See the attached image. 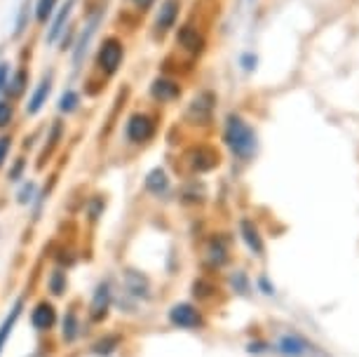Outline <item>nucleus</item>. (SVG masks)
<instances>
[{"instance_id":"10","label":"nucleus","mask_w":359,"mask_h":357,"mask_svg":"<svg viewBox=\"0 0 359 357\" xmlns=\"http://www.w3.org/2000/svg\"><path fill=\"white\" fill-rule=\"evenodd\" d=\"M181 94H184V87H181L179 80L167 76V73H160V76H155L151 83H148V97L158 106L176 104V101L181 99Z\"/></svg>"},{"instance_id":"6","label":"nucleus","mask_w":359,"mask_h":357,"mask_svg":"<svg viewBox=\"0 0 359 357\" xmlns=\"http://www.w3.org/2000/svg\"><path fill=\"white\" fill-rule=\"evenodd\" d=\"M78 3L80 0H62V3H59L57 12H54L52 19L47 22V31H45L47 47H57L59 38H62L66 29L73 24V15H76V10H78Z\"/></svg>"},{"instance_id":"36","label":"nucleus","mask_w":359,"mask_h":357,"mask_svg":"<svg viewBox=\"0 0 359 357\" xmlns=\"http://www.w3.org/2000/svg\"><path fill=\"white\" fill-rule=\"evenodd\" d=\"M104 207H106L104 198H99V195H97V198H94V200L90 202V217H92V219H97L99 214L104 212Z\"/></svg>"},{"instance_id":"22","label":"nucleus","mask_w":359,"mask_h":357,"mask_svg":"<svg viewBox=\"0 0 359 357\" xmlns=\"http://www.w3.org/2000/svg\"><path fill=\"white\" fill-rule=\"evenodd\" d=\"M31 22H33V0H24L15 15V31H12V38L19 40L22 36H26Z\"/></svg>"},{"instance_id":"9","label":"nucleus","mask_w":359,"mask_h":357,"mask_svg":"<svg viewBox=\"0 0 359 357\" xmlns=\"http://www.w3.org/2000/svg\"><path fill=\"white\" fill-rule=\"evenodd\" d=\"M216 94L212 90H202L191 99V104L186 106V123L191 125H209L214 120V111H216Z\"/></svg>"},{"instance_id":"2","label":"nucleus","mask_w":359,"mask_h":357,"mask_svg":"<svg viewBox=\"0 0 359 357\" xmlns=\"http://www.w3.org/2000/svg\"><path fill=\"white\" fill-rule=\"evenodd\" d=\"M223 144L242 163H249L256 156V151H259L256 130L240 113H228L226 120H223Z\"/></svg>"},{"instance_id":"34","label":"nucleus","mask_w":359,"mask_h":357,"mask_svg":"<svg viewBox=\"0 0 359 357\" xmlns=\"http://www.w3.org/2000/svg\"><path fill=\"white\" fill-rule=\"evenodd\" d=\"M240 66L245 73H254L256 66H259V57H256L254 52H245V55L240 57Z\"/></svg>"},{"instance_id":"24","label":"nucleus","mask_w":359,"mask_h":357,"mask_svg":"<svg viewBox=\"0 0 359 357\" xmlns=\"http://www.w3.org/2000/svg\"><path fill=\"white\" fill-rule=\"evenodd\" d=\"M207 261L214 268H221L228 261V247L221 238H212L207 245Z\"/></svg>"},{"instance_id":"20","label":"nucleus","mask_w":359,"mask_h":357,"mask_svg":"<svg viewBox=\"0 0 359 357\" xmlns=\"http://www.w3.org/2000/svg\"><path fill=\"white\" fill-rule=\"evenodd\" d=\"M146 191L155 195V198H162V195L169 193V174L162 170V167H155V170H151L146 174V181H144Z\"/></svg>"},{"instance_id":"1","label":"nucleus","mask_w":359,"mask_h":357,"mask_svg":"<svg viewBox=\"0 0 359 357\" xmlns=\"http://www.w3.org/2000/svg\"><path fill=\"white\" fill-rule=\"evenodd\" d=\"M104 19H106L104 0H94V3H90V10L85 12L83 24H78L76 40H73V47L69 50L71 71L73 73L83 71L87 57H90V52H92V47H94V40H97L101 26H104Z\"/></svg>"},{"instance_id":"12","label":"nucleus","mask_w":359,"mask_h":357,"mask_svg":"<svg viewBox=\"0 0 359 357\" xmlns=\"http://www.w3.org/2000/svg\"><path fill=\"white\" fill-rule=\"evenodd\" d=\"M169 322L176 329H198L202 325V315L191 303H176L169 311Z\"/></svg>"},{"instance_id":"7","label":"nucleus","mask_w":359,"mask_h":357,"mask_svg":"<svg viewBox=\"0 0 359 357\" xmlns=\"http://www.w3.org/2000/svg\"><path fill=\"white\" fill-rule=\"evenodd\" d=\"M52 90H54V71H45L38 83L29 90V94H26L24 116L36 118L38 113L47 106V101H50V97H52Z\"/></svg>"},{"instance_id":"26","label":"nucleus","mask_w":359,"mask_h":357,"mask_svg":"<svg viewBox=\"0 0 359 357\" xmlns=\"http://www.w3.org/2000/svg\"><path fill=\"white\" fill-rule=\"evenodd\" d=\"M17 118V104L5 97H0V132H5L8 127H12Z\"/></svg>"},{"instance_id":"18","label":"nucleus","mask_w":359,"mask_h":357,"mask_svg":"<svg viewBox=\"0 0 359 357\" xmlns=\"http://www.w3.org/2000/svg\"><path fill=\"white\" fill-rule=\"evenodd\" d=\"M240 235H242V240H245V245L249 247V252H254L256 257H261V254L266 252L263 238L252 219H240Z\"/></svg>"},{"instance_id":"16","label":"nucleus","mask_w":359,"mask_h":357,"mask_svg":"<svg viewBox=\"0 0 359 357\" xmlns=\"http://www.w3.org/2000/svg\"><path fill=\"white\" fill-rule=\"evenodd\" d=\"M111 303H113L111 285H108V282H101V285L97 287V292H94V299H92V306H90L92 320H104L108 308H111Z\"/></svg>"},{"instance_id":"13","label":"nucleus","mask_w":359,"mask_h":357,"mask_svg":"<svg viewBox=\"0 0 359 357\" xmlns=\"http://www.w3.org/2000/svg\"><path fill=\"white\" fill-rule=\"evenodd\" d=\"M123 292H125V299H127L125 306H137V303H141V299H146L148 296V280L141 273L127 271L125 282H123Z\"/></svg>"},{"instance_id":"15","label":"nucleus","mask_w":359,"mask_h":357,"mask_svg":"<svg viewBox=\"0 0 359 357\" xmlns=\"http://www.w3.org/2000/svg\"><path fill=\"white\" fill-rule=\"evenodd\" d=\"M186 160L193 167V172H209L219 165V153L209 146H195L186 156Z\"/></svg>"},{"instance_id":"23","label":"nucleus","mask_w":359,"mask_h":357,"mask_svg":"<svg viewBox=\"0 0 359 357\" xmlns=\"http://www.w3.org/2000/svg\"><path fill=\"white\" fill-rule=\"evenodd\" d=\"M62 0H33V22L38 26H47L52 15L57 12Z\"/></svg>"},{"instance_id":"30","label":"nucleus","mask_w":359,"mask_h":357,"mask_svg":"<svg viewBox=\"0 0 359 357\" xmlns=\"http://www.w3.org/2000/svg\"><path fill=\"white\" fill-rule=\"evenodd\" d=\"M47 285H50V292L52 294H64L66 292V273L64 271H54L50 275V280H47Z\"/></svg>"},{"instance_id":"27","label":"nucleus","mask_w":359,"mask_h":357,"mask_svg":"<svg viewBox=\"0 0 359 357\" xmlns=\"http://www.w3.org/2000/svg\"><path fill=\"white\" fill-rule=\"evenodd\" d=\"M78 334H80V322H78V315L69 311L66 313V318L62 322V336H64V341L66 343H73L78 339Z\"/></svg>"},{"instance_id":"19","label":"nucleus","mask_w":359,"mask_h":357,"mask_svg":"<svg viewBox=\"0 0 359 357\" xmlns=\"http://www.w3.org/2000/svg\"><path fill=\"white\" fill-rule=\"evenodd\" d=\"M80 106H83V94H80V90H76V87H64L57 99L59 116H73V113L80 111Z\"/></svg>"},{"instance_id":"37","label":"nucleus","mask_w":359,"mask_h":357,"mask_svg":"<svg viewBox=\"0 0 359 357\" xmlns=\"http://www.w3.org/2000/svg\"><path fill=\"white\" fill-rule=\"evenodd\" d=\"M261 287L266 289V294H275V287H270L266 278H261Z\"/></svg>"},{"instance_id":"25","label":"nucleus","mask_w":359,"mask_h":357,"mask_svg":"<svg viewBox=\"0 0 359 357\" xmlns=\"http://www.w3.org/2000/svg\"><path fill=\"white\" fill-rule=\"evenodd\" d=\"M64 134H66V125H64V120L62 118H54L50 127H47V137H45V151L47 153H52L54 148L59 146V141L64 139Z\"/></svg>"},{"instance_id":"29","label":"nucleus","mask_w":359,"mask_h":357,"mask_svg":"<svg viewBox=\"0 0 359 357\" xmlns=\"http://www.w3.org/2000/svg\"><path fill=\"white\" fill-rule=\"evenodd\" d=\"M26 167H29V160H26V158L12 160V165H10V170H8V179L12 181V184H19V181L24 179Z\"/></svg>"},{"instance_id":"33","label":"nucleus","mask_w":359,"mask_h":357,"mask_svg":"<svg viewBox=\"0 0 359 357\" xmlns=\"http://www.w3.org/2000/svg\"><path fill=\"white\" fill-rule=\"evenodd\" d=\"M10 151H12V137H10V134H5V132H0V167L8 163Z\"/></svg>"},{"instance_id":"5","label":"nucleus","mask_w":359,"mask_h":357,"mask_svg":"<svg viewBox=\"0 0 359 357\" xmlns=\"http://www.w3.org/2000/svg\"><path fill=\"white\" fill-rule=\"evenodd\" d=\"M181 10H184V0H160V5L155 8V17H153V36L162 40L172 31H176Z\"/></svg>"},{"instance_id":"28","label":"nucleus","mask_w":359,"mask_h":357,"mask_svg":"<svg viewBox=\"0 0 359 357\" xmlns=\"http://www.w3.org/2000/svg\"><path fill=\"white\" fill-rule=\"evenodd\" d=\"M38 191H40V186L33 179L24 181V184L19 186V191H17V202H19V205H29L31 207V202L36 200Z\"/></svg>"},{"instance_id":"3","label":"nucleus","mask_w":359,"mask_h":357,"mask_svg":"<svg viewBox=\"0 0 359 357\" xmlns=\"http://www.w3.org/2000/svg\"><path fill=\"white\" fill-rule=\"evenodd\" d=\"M127 59V43L118 33H106L99 40L97 50H94V73L101 78V83H108L123 71Z\"/></svg>"},{"instance_id":"11","label":"nucleus","mask_w":359,"mask_h":357,"mask_svg":"<svg viewBox=\"0 0 359 357\" xmlns=\"http://www.w3.org/2000/svg\"><path fill=\"white\" fill-rule=\"evenodd\" d=\"M29 85H31V69L26 64L22 66H15L8 78V85H5V99L10 101H22L26 99V94H29Z\"/></svg>"},{"instance_id":"17","label":"nucleus","mask_w":359,"mask_h":357,"mask_svg":"<svg viewBox=\"0 0 359 357\" xmlns=\"http://www.w3.org/2000/svg\"><path fill=\"white\" fill-rule=\"evenodd\" d=\"M54 322H57V311H54L52 303L40 301L38 306L31 311V325L36 327L38 332H47V329H52Z\"/></svg>"},{"instance_id":"4","label":"nucleus","mask_w":359,"mask_h":357,"mask_svg":"<svg viewBox=\"0 0 359 357\" xmlns=\"http://www.w3.org/2000/svg\"><path fill=\"white\" fill-rule=\"evenodd\" d=\"M158 134V116L151 111H134L130 118L125 120V141L132 146H146L151 144Z\"/></svg>"},{"instance_id":"35","label":"nucleus","mask_w":359,"mask_h":357,"mask_svg":"<svg viewBox=\"0 0 359 357\" xmlns=\"http://www.w3.org/2000/svg\"><path fill=\"white\" fill-rule=\"evenodd\" d=\"M10 73H12V64L8 59H3V62H0V97L5 94V85H8Z\"/></svg>"},{"instance_id":"21","label":"nucleus","mask_w":359,"mask_h":357,"mask_svg":"<svg viewBox=\"0 0 359 357\" xmlns=\"http://www.w3.org/2000/svg\"><path fill=\"white\" fill-rule=\"evenodd\" d=\"M22 311H24V301L19 299V301L15 303V306L10 308L8 318L3 320V325H0V355H3V350H5V346H8V341H10L12 332H15V327H17L19 318H22Z\"/></svg>"},{"instance_id":"14","label":"nucleus","mask_w":359,"mask_h":357,"mask_svg":"<svg viewBox=\"0 0 359 357\" xmlns=\"http://www.w3.org/2000/svg\"><path fill=\"white\" fill-rule=\"evenodd\" d=\"M275 350L282 353L284 357H306L313 353V346L298 334H284L280 336V341L275 343Z\"/></svg>"},{"instance_id":"31","label":"nucleus","mask_w":359,"mask_h":357,"mask_svg":"<svg viewBox=\"0 0 359 357\" xmlns=\"http://www.w3.org/2000/svg\"><path fill=\"white\" fill-rule=\"evenodd\" d=\"M120 339L118 336H106V339H101L99 343H94V353L97 355H111L115 348H118Z\"/></svg>"},{"instance_id":"32","label":"nucleus","mask_w":359,"mask_h":357,"mask_svg":"<svg viewBox=\"0 0 359 357\" xmlns=\"http://www.w3.org/2000/svg\"><path fill=\"white\" fill-rule=\"evenodd\" d=\"M125 3L130 5L132 12H137V15L141 17V15H146V12H151L158 0H125Z\"/></svg>"},{"instance_id":"8","label":"nucleus","mask_w":359,"mask_h":357,"mask_svg":"<svg viewBox=\"0 0 359 357\" xmlns=\"http://www.w3.org/2000/svg\"><path fill=\"white\" fill-rule=\"evenodd\" d=\"M174 43L184 55H188L191 59H198L205 55L207 50V36L202 33V29H198L195 24H181L174 33Z\"/></svg>"}]
</instances>
